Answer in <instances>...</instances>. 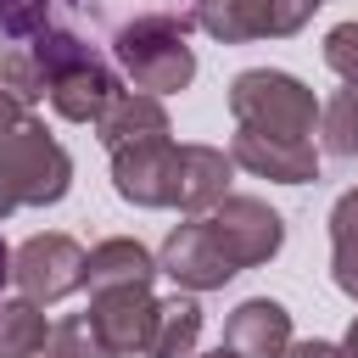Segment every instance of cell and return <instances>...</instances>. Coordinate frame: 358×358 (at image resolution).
I'll return each mask as SVG.
<instances>
[{
    "instance_id": "cell-17",
    "label": "cell",
    "mask_w": 358,
    "mask_h": 358,
    "mask_svg": "<svg viewBox=\"0 0 358 358\" xmlns=\"http://www.w3.org/2000/svg\"><path fill=\"white\" fill-rule=\"evenodd\" d=\"M330 280L341 296L358 302V185L341 190L330 207Z\"/></svg>"
},
{
    "instance_id": "cell-11",
    "label": "cell",
    "mask_w": 358,
    "mask_h": 358,
    "mask_svg": "<svg viewBox=\"0 0 358 358\" xmlns=\"http://www.w3.org/2000/svg\"><path fill=\"white\" fill-rule=\"evenodd\" d=\"M229 162L257 173V179H274V185H308L319 179V151L313 140H274V134H257V129H235L229 134Z\"/></svg>"
},
{
    "instance_id": "cell-16",
    "label": "cell",
    "mask_w": 358,
    "mask_h": 358,
    "mask_svg": "<svg viewBox=\"0 0 358 358\" xmlns=\"http://www.w3.org/2000/svg\"><path fill=\"white\" fill-rule=\"evenodd\" d=\"M196 341H201V308H196V296L157 302L145 358H196Z\"/></svg>"
},
{
    "instance_id": "cell-6",
    "label": "cell",
    "mask_w": 358,
    "mask_h": 358,
    "mask_svg": "<svg viewBox=\"0 0 358 358\" xmlns=\"http://www.w3.org/2000/svg\"><path fill=\"white\" fill-rule=\"evenodd\" d=\"M11 280L28 302L50 308L62 296H73L84 285V246L62 229H45V235H28L17 252H11Z\"/></svg>"
},
{
    "instance_id": "cell-26",
    "label": "cell",
    "mask_w": 358,
    "mask_h": 358,
    "mask_svg": "<svg viewBox=\"0 0 358 358\" xmlns=\"http://www.w3.org/2000/svg\"><path fill=\"white\" fill-rule=\"evenodd\" d=\"M336 352H341V358H358V313H352V324H347V336L336 341Z\"/></svg>"
},
{
    "instance_id": "cell-15",
    "label": "cell",
    "mask_w": 358,
    "mask_h": 358,
    "mask_svg": "<svg viewBox=\"0 0 358 358\" xmlns=\"http://www.w3.org/2000/svg\"><path fill=\"white\" fill-rule=\"evenodd\" d=\"M151 280H157V252H145L134 235H112V241H101V246L84 252V285H90V296L151 285Z\"/></svg>"
},
{
    "instance_id": "cell-19",
    "label": "cell",
    "mask_w": 358,
    "mask_h": 358,
    "mask_svg": "<svg viewBox=\"0 0 358 358\" xmlns=\"http://www.w3.org/2000/svg\"><path fill=\"white\" fill-rule=\"evenodd\" d=\"M319 134H324V151L358 157V84H341L330 101H319Z\"/></svg>"
},
{
    "instance_id": "cell-27",
    "label": "cell",
    "mask_w": 358,
    "mask_h": 358,
    "mask_svg": "<svg viewBox=\"0 0 358 358\" xmlns=\"http://www.w3.org/2000/svg\"><path fill=\"white\" fill-rule=\"evenodd\" d=\"M6 285H11V246L0 241V291H6Z\"/></svg>"
},
{
    "instance_id": "cell-8",
    "label": "cell",
    "mask_w": 358,
    "mask_h": 358,
    "mask_svg": "<svg viewBox=\"0 0 358 358\" xmlns=\"http://www.w3.org/2000/svg\"><path fill=\"white\" fill-rule=\"evenodd\" d=\"M157 274H168L185 296L224 291V285L235 280L229 257L218 252V241L207 235V224H201V218H185V224H173V229H168V241H162V252H157Z\"/></svg>"
},
{
    "instance_id": "cell-23",
    "label": "cell",
    "mask_w": 358,
    "mask_h": 358,
    "mask_svg": "<svg viewBox=\"0 0 358 358\" xmlns=\"http://www.w3.org/2000/svg\"><path fill=\"white\" fill-rule=\"evenodd\" d=\"M324 67L341 84H358V22H336L324 34Z\"/></svg>"
},
{
    "instance_id": "cell-3",
    "label": "cell",
    "mask_w": 358,
    "mask_h": 358,
    "mask_svg": "<svg viewBox=\"0 0 358 358\" xmlns=\"http://www.w3.org/2000/svg\"><path fill=\"white\" fill-rule=\"evenodd\" d=\"M67 190L73 157L39 117H22L11 134H0V218H11L17 207H56Z\"/></svg>"
},
{
    "instance_id": "cell-12",
    "label": "cell",
    "mask_w": 358,
    "mask_h": 358,
    "mask_svg": "<svg viewBox=\"0 0 358 358\" xmlns=\"http://www.w3.org/2000/svg\"><path fill=\"white\" fill-rule=\"evenodd\" d=\"M168 173H173V140H140L112 151V190L129 207H168Z\"/></svg>"
},
{
    "instance_id": "cell-20",
    "label": "cell",
    "mask_w": 358,
    "mask_h": 358,
    "mask_svg": "<svg viewBox=\"0 0 358 358\" xmlns=\"http://www.w3.org/2000/svg\"><path fill=\"white\" fill-rule=\"evenodd\" d=\"M45 358H106L101 341H95L90 313H67V319H56L50 336H45Z\"/></svg>"
},
{
    "instance_id": "cell-5",
    "label": "cell",
    "mask_w": 358,
    "mask_h": 358,
    "mask_svg": "<svg viewBox=\"0 0 358 358\" xmlns=\"http://www.w3.org/2000/svg\"><path fill=\"white\" fill-rule=\"evenodd\" d=\"M207 235L218 241V252L229 257V268H257L285 246V218L263 201V196H224L213 213H201Z\"/></svg>"
},
{
    "instance_id": "cell-22",
    "label": "cell",
    "mask_w": 358,
    "mask_h": 358,
    "mask_svg": "<svg viewBox=\"0 0 358 358\" xmlns=\"http://www.w3.org/2000/svg\"><path fill=\"white\" fill-rule=\"evenodd\" d=\"M50 28V0H0V50Z\"/></svg>"
},
{
    "instance_id": "cell-4",
    "label": "cell",
    "mask_w": 358,
    "mask_h": 358,
    "mask_svg": "<svg viewBox=\"0 0 358 358\" xmlns=\"http://www.w3.org/2000/svg\"><path fill=\"white\" fill-rule=\"evenodd\" d=\"M229 117L235 129H257L274 140H308L319 129V95L280 67H246L229 78Z\"/></svg>"
},
{
    "instance_id": "cell-7",
    "label": "cell",
    "mask_w": 358,
    "mask_h": 358,
    "mask_svg": "<svg viewBox=\"0 0 358 358\" xmlns=\"http://www.w3.org/2000/svg\"><path fill=\"white\" fill-rule=\"evenodd\" d=\"M308 17H313V6H302V0H196V28L224 45L285 39V34H302Z\"/></svg>"
},
{
    "instance_id": "cell-24",
    "label": "cell",
    "mask_w": 358,
    "mask_h": 358,
    "mask_svg": "<svg viewBox=\"0 0 358 358\" xmlns=\"http://www.w3.org/2000/svg\"><path fill=\"white\" fill-rule=\"evenodd\" d=\"M280 358H341V352H336V341H319V336H308V341H291Z\"/></svg>"
},
{
    "instance_id": "cell-25",
    "label": "cell",
    "mask_w": 358,
    "mask_h": 358,
    "mask_svg": "<svg viewBox=\"0 0 358 358\" xmlns=\"http://www.w3.org/2000/svg\"><path fill=\"white\" fill-rule=\"evenodd\" d=\"M22 117H28V112H22V106H17L11 95H0V134H11V129H17Z\"/></svg>"
},
{
    "instance_id": "cell-10",
    "label": "cell",
    "mask_w": 358,
    "mask_h": 358,
    "mask_svg": "<svg viewBox=\"0 0 358 358\" xmlns=\"http://www.w3.org/2000/svg\"><path fill=\"white\" fill-rule=\"evenodd\" d=\"M151 313H157L151 285H129V291H101V296H90V324H95V341H101L106 358H134V352H145V341H151Z\"/></svg>"
},
{
    "instance_id": "cell-1",
    "label": "cell",
    "mask_w": 358,
    "mask_h": 358,
    "mask_svg": "<svg viewBox=\"0 0 358 358\" xmlns=\"http://www.w3.org/2000/svg\"><path fill=\"white\" fill-rule=\"evenodd\" d=\"M28 56L39 67V84H45V101L56 106V117L67 123H95L112 101H117V73L95 56V45H84L78 34L67 28H45L28 39Z\"/></svg>"
},
{
    "instance_id": "cell-18",
    "label": "cell",
    "mask_w": 358,
    "mask_h": 358,
    "mask_svg": "<svg viewBox=\"0 0 358 358\" xmlns=\"http://www.w3.org/2000/svg\"><path fill=\"white\" fill-rule=\"evenodd\" d=\"M45 308L28 296H0V358H34L45 352Z\"/></svg>"
},
{
    "instance_id": "cell-2",
    "label": "cell",
    "mask_w": 358,
    "mask_h": 358,
    "mask_svg": "<svg viewBox=\"0 0 358 358\" xmlns=\"http://www.w3.org/2000/svg\"><path fill=\"white\" fill-rule=\"evenodd\" d=\"M112 62L123 67V78L140 95H157V101L190 90V78H196V50L185 39V17H168V11H145V17L123 22L112 34Z\"/></svg>"
},
{
    "instance_id": "cell-9",
    "label": "cell",
    "mask_w": 358,
    "mask_h": 358,
    "mask_svg": "<svg viewBox=\"0 0 358 358\" xmlns=\"http://www.w3.org/2000/svg\"><path fill=\"white\" fill-rule=\"evenodd\" d=\"M229 151L218 145H173V173H168V207H179L185 218L213 213L229 196Z\"/></svg>"
},
{
    "instance_id": "cell-29",
    "label": "cell",
    "mask_w": 358,
    "mask_h": 358,
    "mask_svg": "<svg viewBox=\"0 0 358 358\" xmlns=\"http://www.w3.org/2000/svg\"><path fill=\"white\" fill-rule=\"evenodd\" d=\"M302 6H313V11H319V6H324V0H302Z\"/></svg>"
},
{
    "instance_id": "cell-21",
    "label": "cell",
    "mask_w": 358,
    "mask_h": 358,
    "mask_svg": "<svg viewBox=\"0 0 358 358\" xmlns=\"http://www.w3.org/2000/svg\"><path fill=\"white\" fill-rule=\"evenodd\" d=\"M0 95H11L22 112L45 95V84H39V67H34V56L28 50H17V45H6L0 50Z\"/></svg>"
},
{
    "instance_id": "cell-13",
    "label": "cell",
    "mask_w": 358,
    "mask_h": 358,
    "mask_svg": "<svg viewBox=\"0 0 358 358\" xmlns=\"http://www.w3.org/2000/svg\"><path fill=\"white\" fill-rule=\"evenodd\" d=\"M291 341H296L291 336V313L274 296H252L224 319V347L235 358H280Z\"/></svg>"
},
{
    "instance_id": "cell-28",
    "label": "cell",
    "mask_w": 358,
    "mask_h": 358,
    "mask_svg": "<svg viewBox=\"0 0 358 358\" xmlns=\"http://www.w3.org/2000/svg\"><path fill=\"white\" fill-rule=\"evenodd\" d=\"M201 358H235V352H229V347H218V352H201Z\"/></svg>"
},
{
    "instance_id": "cell-14",
    "label": "cell",
    "mask_w": 358,
    "mask_h": 358,
    "mask_svg": "<svg viewBox=\"0 0 358 358\" xmlns=\"http://www.w3.org/2000/svg\"><path fill=\"white\" fill-rule=\"evenodd\" d=\"M95 140L106 151L117 145H140V140H173V123H168V106L157 95H140V90H117V101L90 123Z\"/></svg>"
}]
</instances>
